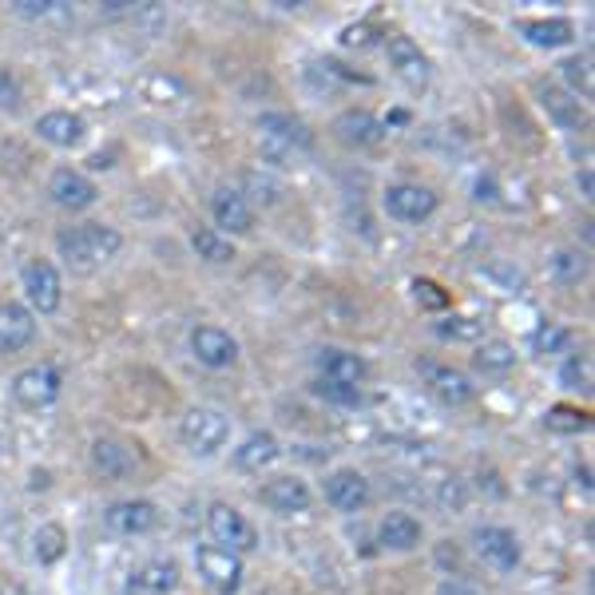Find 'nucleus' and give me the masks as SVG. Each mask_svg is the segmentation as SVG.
<instances>
[{
	"instance_id": "nucleus-1",
	"label": "nucleus",
	"mask_w": 595,
	"mask_h": 595,
	"mask_svg": "<svg viewBox=\"0 0 595 595\" xmlns=\"http://www.w3.org/2000/svg\"><path fill=\"white\" fill-rule=\"evenodd\" d=\"M60 255L68 258V267L76 270H96L99 262H108L119 250V235L111 227H99V223H88V227H72L56 238Z\"/></svg>"
},
{
	"instance_id": "nucleus-2",
	"label": "nucleus",
	"mask_w": 595,
	"mask_h": 595,
	"mask_svg": "<svg viewBox=\"0 0 595 595\" xmlns=\"http://www.w3.org/2000/svg\"><path fill=\"white\" fill-rule=\"evenodd\" d=\"M207 532H210V540H215V548H223V552H255L258 548V532L250 528V520L238 508H230V505H210V512H207Z\"/></svg>"
},
{
	"instance_id": "nucleus-3",
	"label": "nucleus",
	"mask_w": 595,
	"mask_h": 595,
	"mask_svg": "<svg viewBox=\"0 0 595 595\" xmlns=\"http://www.w3.org/2000/svg\"><path fill=\"white\" fill-rule=\"evenodd\" d=\"M227 436H230V421L218 409H191L183 416V445L195 456L218 453V448L227 445Z\"/></svg>"
},
{
	"instance_id": "nucleus-4",
	"label": "nucleus",
	"mask_w": 595,
	"mask_h": 595,
	"mask_svg": "<svg viewBox=\"0 0 595 595\" xmlns=\"http://www.w3.org/2000/svg\"><path fill=\"white\" fill-rule=\"evenodd\" d=\"M12 397H17L24 409H44L52 405L60 397V374L52 366H32V369H20L12 377Z\"/></svg>"
},
{
	"instance_id": "nucleus-5",
	"label": "nucleus",
	"mask_w": 595,
	"mask_h": 595,
	"mask_svg": "<svg viewBox=\"0 0 595 595\" xmlns=\"http://www.w3.org/2000/svg\"><path fill=\"white\" fill-rule=\"evenodd\" d=\"M386 210L397 223H421L436 210V195L421 183H393L386 191Z\"/></svg>"
},
{
	"instance_id": "nucleus-6",
	"label": "nucleus",
	"mask_w": 595,
	"mask_h": 595,
	"mask_svg": "<svg viewBox=\"0 0 595 595\" xmlns=\"http://www.w3.org/2000/svg\"><path fill=\"white\" fill-rule=\"evenodd\" d=\"M20 282H24V294H29L32 310H40V314H52V310L60 306V274L52 262H44V258H32L29 267L20 270Z\"/></svg>"
},
{
	"instance_id": "nucleus-7",
	"label": "nucleus",
	"mask_w": 595,
	"mask_h": 595,
	"mask_svg": "<svg viewBox=\"0 0 595 595\" xmlns=\"http://www.w3.org/2000/svg\"><path fill=\"white\" fill-rule=\"evenodd\" d=\"M195 564H198V572L207 575V584L218 587L223 595L238 592V584H242V560H238L235 552H223V548L207 544L195 552Z\"/></svg>"
},
{
	"instance_id": "nucleus-8",
	"label": "nucleus",
	"mask_w": 595,
	"mask_h": 595,
	"mask_svg": "<svg viewBox=\"0 0 595 595\" xmlns=\"http://www.w3.org/2000/svg\"><path fill=\"white\" fill-rule=\"evenodd\" d=\"M476 555L493 564L496 572H512L520 564V540L508 528H476Z\"/></svg>"
},
{
	"instance_id": "nucleus-9",
	"label": "nucleus",
	"mask_w": 595,
	"mask_h": 595,
	"mask_svg": "<svg viewBox=\"0 0 595 595\" xmlns=\"http://www.w3.org/2000/svg\"><path fill=\"white\" fill-rule=\"evenodd\" d=\"M386 52H389V68L405 79L409 88H416V91L425 88V84H429V60H425V52L416 48V40L389 36Z\"/></svg>"
},
{
	"instance_id": "nucleus-10",
	"label": "nucleus",
	"mask_w": 595,
	"mask_h": 595,
	"mask_svg": "<svg viewBox=\"0 0 595 595\" xmlns=\"http://www.w3.org/2000/svg\"><path fill=\"white\" fill-rule=\"evenodd\" d=\"M191 349H195L198 361L210 369L235 366V357H238V342L218 326H198L195 334H191Z\"/></svg>"
},
{
	"instance_id": "nucleus-11",
	"label": "nucleus",
	"mask_w": 595,
	"mask_h": 595,
	"mask_svg": "<svg viewBox=\"0 0 595 595\" xmlns=\"http://www.w3.org/2000/svg\"><path fill=\"white\" fill-rule=\"evenodd\" d=\"M155 520L159 512L151 500H119V505H111L108 512H104V524L119 536H143L155 528Z\"/></svg>"
},
{
	"instance_id": "nucleus-12",
	"label": "nucleus",
	"mask_w": 595,
	"mask_h": 595,
	"mask_svg": "<svg viewBox=\"0 0 595 595\" xmlns=\"http://www.w3.org/2000/svg\"><path fill=\"white\" fill-rule=\"evenodd\" d=\"M326 500L337 512H357L369 500V480L361 473H354V468H337L326 480Z\"/></svg>"
},
{
	"instance_id": "nucleus-13",
	"label": "nucleus",
	"mask_w": 595,
	"mask_h": 595,
	"mask_svg": "<svg viewBox=\"0 0 595 595\" xmlns=\"http://www.w3.org/2000/svg\"><path fill=\"white\" fill-rule=\"evenodd\" d=\"M48 195L56 198L60 207H68V210H84V207H91L96 203V183L91 178H84L79 171H72V167H60L56 175H52V183H48Z\"/></svg>"
},
{
	"instance_id": "nucleus-14",
	"label": "nucleus",
	"mask_w": 595,
	"mask_h": 595,
	"mask_svg": "<svg viewBox=\"0 0 595 595\" xmlns=\"http://www.w3.org/2000/svg\"><path fill=\"white\" fill-rule=\"evenodd\" d=\"M310 488L306 480H298V476H274L267 488H262V505L274 508L282 516H294V512H306L310 508Z\"/></svg>"
},
{
	"instance_id": "nucleus-15",
	"label": "nucleus",
	"mask_w": 595,
	"mask_h": 595,
	"mask_svg": "<svg viewBox=\"0 0 595 595\" xmlns=\"http://www.w3.org/2000/svg\"><path fill=\"white\" fill-rule=\"evenodd\" d=\"M421 374H425L429 389H433L445 405H465L468 397H473V381H468L461 369H448V366H433V361H421Z\"/></svg>"
},
{
	"instance_id": "nucleus-16",
	"label": "nucleus",
	"mask_w": 595,
	"mask_h": 595,
	"mask_svg": "<svg viewBox=\"0 0 595 595\" xmlns=\"http://www.w3.org/2000/svg\"><path fill=\"white\" fill-rule=\"evenodd\" d=\"M258 131H262V139H270V143H278V148H310L314 143V136L306 131V123L294 116H282V111H267V116L258 119Z\"/></svg>"
},
{
	"instance_id": "nucleus-17",
	"label": "nucleus",
	"mask_w": 595,
	"mask_h": 595,
	"mask_svg": "<svg viewBox=\"0 0 595 595\" xmlns=\"http://www.w3.org/2000/svg\"><path fill=\"white\" fill-rule=\"evenodd\" d=\"M36 337V322L24 306L9 302V306H0V354H17L24 349Z\"/></svg>"
},
{
	"instance_id": "nucleus-18",
	"label": "nucleus",
	"mask_w": 595,
	"mask_h": 595,
	"mask_svg": "<svg viewBox=\"0 0 595 595\" xmlns=\"http://www.w3.org/2000/svg\"><path fill=\"white\" fill-rule=\"evenodd\" d=\"M334 131H337V139L346 143V148H374L377 139H381V123H377L369 111H361V108H349V111H342V116L334 119Z\"/></svg>"
},
{
	"instance_id": "nucleus-19",
	"label": "nucleus",
	"mask_w": 595,
	"mask_h": 595,
	"mask_svg": "<svg viewBox=\"0 0 595 595\" xmlns=\"http://www.w3.org/2000/svg\"><path fill=\"white\" fill-rule=\"evenodd\" d=\"M178 584V567L171 560H151L128 580V595H167Z\"/></svg>"
},
{
	"instance_id": "nucleus-20",
	"label": "nucleus",
	"mask_w": 595,
	"mask_h": 595,
	"mask_svg": "<svg viewBox=\"0 0 595 595\" xmlns=\"http://www.w3.org/2000/svg\"><path fill=\"white\" fill-rule=\"evenodd\" d=\"M520 29V36L528 40V44H536V48H564V44H572L575 40V24L564 17L555 20H520L516 24Z\"/></svg>"
},
{
	"instance_id": "nucleus-21",
	"label": "nucleus",
	"mask_w": 595,
	"mask_h": 595,
	"mask_svg": "<svg viewBox=\"0 0 595 595\" xmlns=\"http://www.w3.org/2000/svg\"><path fill=\"white\" fill-rule=\"evenodd\" d=\"M210 210H215L218 227H227L230 235H247L255 227V210L247 207V198L238 195V191H218Z\"/></svg>"
},
{
	"instance_id": "nucleus-22",
	"label": "nucleus",
	"mask_w": 595,
	"mask_h": 595,
	"mask_svg": "<svg viewBox=\"0 0 595 595\" xmlns=\"http://www.w3.org/2000/svg\"><path fill=\"white\" fill-rule=\"evenodd\" d=\"M377 540H381V548H393V552H413L421 544V524L409 512H389L377 528Z\"/></svg>"
},
{
	"instance_id": "nucleus-23",
	"label": "nucleus",
	"mask_w": 595,
	"mask_h": 595,
	"mask_svg": "<svg viewBox=\"0 0 595 595\" xmlns=\"http://www.w3.org/2000/svg\"><path fill=\"white\" fill-rule=\"evenodd\" d=\"M278 441H274V433H250L242 445L235 448V465L242 468V473H262L267 465H274L278 461Z\"/></svg>"
},
{
	"instance_id": "nucleus-24",
	"label": "nucleus",
	"mask_w": 595,
	"mask_h": 595,
	"mask_svg": "<svg viewBox=\"0 0 595 595\" xmlns=\"http://www.w3.org/2000/svg\"><path fill=\"white\" fill-rule=\"evenodd\" d=\"M36 131L40 139H48L56 148H76L84 139V119L72 116V111H48V116L36 119Z\"/></svg>"
},
{
	"instance_id": "nucleus-25",
	"label": "nucleus",
	"mask_w": 595,
	"mask_h": 595,
	"mask_svg": "<svg viewBox=\"0 0 595 595\" xmlns=\"http://www.w3.org/2000/svg\"><path fill=\"white\" fill-rule=\"evenodd\" d=\"M317 369H322L326 381H342V386H357L366 377V361L357 354H346V349H322Z\"/></svg>"
},
{
	"instance_id": "nucleus-26",
	"label": "nucleus",
	"mask_w": 595,
	"mask_h": 595,
	"mask_svg": "<svg viewBox=\"0 0 595 595\" xmlns=\"http://www.w3.org/2000/svg\"><path fill=\"white\" fill-rule=\"evenodd\" d=\"M91 461H96V468L104 476L119 480V476H128L131 468H136L139 456L131 453V445H119V441H96V448H91Z\"/></svg>"
},
{
	"instance_id": "nucleus-27",
	"label": "nucleus",
	"mask_w": 595,
	"mask_h": 595,
	"mask_svg": "<svg viewBox=\"0 0 595 595\" xmlns=\"http://www.w3.org/2000/svg\"><path fill=\"white\" fill-rule=\"evenodd\" d=\"M540 99H544L548 116L560 123V128L575 131L580 123H584V111H580V99H567L560 88H540Z\"/></svg>"
},
{
	"instance_id": "nucleus-28",
	"label": "nucleus",
	"mask_w": 595,
	"mask_h": 595,
	"mask_svg": "<svg viewBox=\"0 0 595 595\" xmlns=\"http://www.w3.org/2000/svg\"><path fill=\"white\" fill-rule=\"evenodd\" d=\"M191 247H195L198 258H207V262H230V258H235L230 238H223L218 230H195V235H191Z\"/></svg>"
},
{
	"instance_id": "nucleus-29",
	"label": "nucleus",
	"mask_w": 595,
	"mask_h": 595,
	"mask_svg": "<svg viewBox=\"0 0 595 595\" xmlns=\"http://www.w3.org/2000/svg\"><path fill=\"white\" fill-rule=\"evenodd\" d=\"M485 334V322L480 317H465V314H453L445 322H436V337H445V342H480Z\"/></svg>"
},
{
	"instance_id": "nucleus-30",
	"label": "nucleus",
	"mask_w": 595,
	"mask_h": 595,
	"mask_svg": "<svg viewBox=\"0 0 595 595\" xmlns=\"http://www.w3.org/2000/svg\"><path fill=\"white\" fill-rule=\"evenodd\" d=\"M476 366L485 369V374H508L516 366V349L508 342H485V346L476 349Z\"/></svg>"
},
{
	"instance_id": "nucleus-31",
	"label": "nucleus",
	"mask_w": 595,
	"mask_h": 595,
	"mask_svg": "<svg viewBox=\"0 0 595 595\" xmlns=\"http://www.w3.org/2000/svg\"><path fill=\"white\" fill-rule=\"evenodd\" d=\"M552 274L560 278L564 286H575L580 278H587V255H580V250H555Z\"/></svg>"
},
{
	"instance_id": "nucleus-32",
	"label": "nucleus",
	"mask_w": 595,
	"mask_h": 595,
	"mask_svg": "<svg viewBox=\"0 0 595 595\" xmlns=\"http://www.w3.org/2000/svg\"><path fill=\"white\" fill-rule=\"evenodd\" d=\"M587 425H592V416H587L584 409H572V405L548 409V429H552V433H584Z\"/></svg>"
},
{
	"instance_id": "nucleus-33",
	"label": "nucleus",
	"mask_w": 595,
	"mask_h": 595,
	"mask_svg": "<svg viewBox=\"0 0 595 595\" xmlns=\"http://www.w3.org/2000/svg\"><path fill=\"white\" fill-rule=\"evenodd\" d=\"M36 555L40 564H56L60 555H64V528L60 524H48L36 532Z\"/></svg>"
},
{
	"instance_id": "nucleus-34",
	"label": "nucleus",
	"mask_w": 595,
	"mask_h": 595,
	"mask_svg": "<svg viewBox=\"0 0 595 595\" xmlns=\"http://www.w3.org/2000/svg\"><path fill=\"white\" fill-rule=\"evenodd\" d=\"M572 342V329H564V326H540L536 329V337H532V346H536V354H560V349Z\"/></svg>"
},
{
	"instance_id": "nucleus-35",
	"label": "nucleus",
	"mask_w": 595,
	"mask_h": 595,
	"mask_svg": "<svg viewBox=\"0 0 595 595\" xmlns=\"http://www.w3.org/2000/svg\"><path fill=\"white\" fill-rule=\"evenodd\" d=\"M317 397H326V401H334V405H361V389L357 386H342V381H317L314 386Z\"/></svg>"
},
{
	"instance_id": "nucleus-36",
	"label": "nucleus",
	"mask_w": 595,
	"mask_h": 595,
	"mask_svg": "<svg viewBox=\"0 0 595 595\" xmlns=\"http://www.w3.org/2000/svg\"><path fill=\"white\" fill-rule=\"evenodd\" d=\"M564 68V76L572 79V88L575 91H584V96H592V60L587 56H572L560 64Z\"/></svg>"
},
{
	"instance_id": "nucleus-37",
	"label": "nucleus",
	"mask_w": 595,
	"mask_h": 595,
	"mask_svg": "<svg viewBox=\"0 0 595 595\" xmlns=\"http://www.w3.org/2000/svg\"><path fill=\"white\" fill-rule=\"evenodd\" d=\"M413 298L425 310H445L448 306V294L436 286V282H429V278H416V282H413Z\"/></svg>"
},
{
	"instance_id": "nucleus-38",
	"label": "nucleus",
	"mask_w": 595,
	"mask_h": 595,
	"mask_svg": "<svg viewBox=\"0 0 595 595\" xmlns=\"http://www.w3.org/2000/svg\"><path fill=\"white\" fill-rule=\"evenodd\" d=\"M560 377H564L567 389H587V361L584 357H572V361L560 369Z\"/></svg>"
},
{
	"instance_id": "nucleus-39",
	"label": "nucleus",
	"mask_w": 595,
	"mask_h": 595,
	"mask_svg": "<svg viewBox=\"0 0 595 595\" xmlns=\"http://www.w3.org/2000/svg\"><path fill=\"white\" fill-rule=\"evenodd\" d=\"M17 104H20V88H17V79L9 76V68H0V108L17 111Z\"/></svg>"
},
{
	"instance_id": "nucleus-40",
	"label": "nucleus",
	"mask_w": 595,
	"mask_h": 595,
	"mask_svg": "<svg viewBox=\"0 0 595 595\" xmlns=\"http://www.w3.org/2000/svg\"><path fill=\"white\" fill-rule=\"evenodd\" d=\"M441 505H445L448 512H461V508H465V485H461V480H445V488H441Z\"/></svg>"
},
{
	"instance_id": "nucleus-41",
	"label": "nucleus",
	"mask_w": 595,
	"mask_h": 595,
	"mask_svg": "<svg viewBox=\"0 0 595 595\" xmlns=\"http://www.w3.org/2000/svg\"><path fill=\"white\" fill-rule=\"evenodd\" d=\"M342 44H346V48H369V44H374V24H357V29H346Z\"/></svg>"
},
{
	"instance_id": "nucleus-42",
	"label": "nucleus",
	"mask_w": 595,
	"mask_h": 595,
	"mask_svg": "<svg viewBox=\"0 0 595 595\" xmlns=\"http://www.w3.org/2000/svg\"><path fill=\"white\" fill-rule=\"evenodd\" d=\"M52 9H56V0H17V12H24V17H44Z\"/></svg>"
},
{
	"instance_id": "nucleus-43",
	"label": "nucleus",
	"mask_w": 595,
	"mask_h": 595,
	"mask_svg": "<svg viewBox=\"0 0 595 595\" xmlns=\"http://www.w3.org/2000/svg\"><path fill=\"white\" fill-rule=\"evenodd\" d=\"M441 595H476L473 587H465V584H445L441 587Z\"/></svg>"
}]
</instances>
